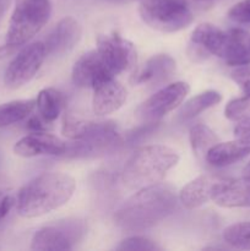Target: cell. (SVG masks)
<instances>
[{
	"instance_id": "obj_11",
	"label": "cell",
	"mask_w": 250,
	"mask_h": 251,
	"mask_svg": "<svg viewBox=\"0 0 250 251\" xmlns=\"http://www.w3.org/2000/svg\"><path fill=\"white\" fill-rule=\"evenodd\" d=\"M92 90V110L98 117H105L117 112L126 102V90L113 75L100 78L93 85Z\"/></svg>"
},
{
	"instance_id": "obj_19",
	"label": "cell",
	"mask_w": 250,
	"mask_h": 251,
	"mask_svg": "<svg viewBox=\"0 0 250 251\" xmlns=\"http://www.w3.org/2000/svg\"><path fill=\"white\" fill-rule=\"evenodd\" d=\"M216 180L213 176L208 174H202L195 178L194 180L189 181L178 194V199L181 205L188 210H195L201 207L212 199L213 188H215Z\"/></svg>"
},
{
	"instance_id": "obj_12",
	"label": "cell",
	"mask_w": 250,
	"mask_h": 251,
	"mask_svg": "<svg viewBox=\"0 0 250 251\" xmlns=\"http://www.w3.org/2000/svg\"><path fill=\"white\" fill-rule=\"evenodd\" d=\"M68 144L47 131H31L14 145V153L24 158L39 156H61L66 153Z\"/></svg>"
},
{
	"instance_id": "obj_5",
	"label": "cell",
	"mask_w": 250,
	"mask_h": 251,
	"mask_svg": "<svg viewBox=\"0 0 250 251\" xmlns=\"http://www.w3.org/2000/svg\"><path fill=\"white\" fill-rule=\"evenodd\" d=\"M50 15V0H19L4 37L7 50L28 43L46 26Z\"/></svg>"
},
{
	"instance_id": "obj_25",
	"label": "cell",
	"mask_w": 250,
	"mask_h": 251,
	"mask_svg": "<svg viewBox=\"0 0 250 251\" xmlns=\"http://www.w3.org/2000/svg\"><path fill=\"white\" fill-rule=\"evenodd\" d=\"M222 238L225 244L234 249L250 250V222L230 225L223 230Z\"/></svg>"
},
{
	"instance_id": "obj_1",
	"label": "cell",
	"mask_w": 250,
	"mask_h": 251,
	"mask_svg": "<svg viewBox=\"0 0 250 251\" xmlns=\"http://www.w3.org/2000/svg\"><path fill=\"white\" fill-rule=\"evenodd\" d=\"M178 201V194L171 184L161 181L145 186L123 202L115 212L114 222L124 232H144L173 215Z\"/></svg>"
},
{
	"instance_id": "obj_36",
	"label": "cell",
	"mask_w": 250,
	"mask_h": 251,
	"mask_svg": "<svg viewBox=\"0 0 250 251\" xmlns=\"http://www.w3.org/2000/svg\"><path fill=\"white\" fill-rule=\"evenodd\" d=\"M201 1H202V0H201Z\"/></svg>"
},
{
	"instance_id": "obj_4",
	"label": "cell",
	"mask_w": 250,
	"mask_h": 251,
	"mask_svg": "<svg viewBox=\"0 0 250 251\" xmlns=\"http://www.w3.org/2000/svg\"><path fill=\"white\" fill-rule=\"evenodd\" d=\"M179 154L166 145H147L137 149L125 163L123 183L130 189L161 183L166 174L178 164Z\"/></svg>"
},
{
	"instance_id": "obj_16",
	"label": "cell",
	"mask_w": 250,
	"mask_h": 251,
	"mask_svg": "<svg viewBox=\"0 0 250 251\" xmlns=\"http://www.w3.org/2000/svg\"><path fill=\"white\" fill-rule=\"evenodd\" d=\"M191 39L208 53L225 60L232 43V34L230 29L223 31L212 24H201L194 29Z\"/></svg>"
},
{
	"instance_id": "obj_29",
	"label": "cell",
	"mask_w": 250,
	"mask_h": 251,
	"mask_svg": "<svg viewBox=\"0 0 250 251\" xmlns=\"http://www.w3.org/2000/svg\"><path fill=\"white\" fill-rule=\"evenodd\" d=\"M232 80L243 90V93L250 95V64L238 66L230 74Z\"/></svg>"
},
{
	"instance_id": "obj_33",
	"label": "cell",
	"mask_w": 250,
	"mask_h": 251,
	"mask_svg": "<svg viewBox=\"0 0 250 251\" xmlns=\"http://www.w3.org/2000/svg\"><path fill=\"white\" fill-rule=\"evenodd\" d=\"M6 51H7V48H6V46H5L4 39L0 38V56H1L2 54L6 53Z\"/></svg>"
},
{
	"instance_id": "obj_9",
	"label": "cell",
	"mask_w": 250,
	"mask_h": 251,
	"mask_svg": "<svg viewBox=\"0 0 250 251\" xmlns=\"http://www.w3.org/2000/svg\"><path fill=\"white\" fill-rule=\"evenodd\" d=\"M47 58L43 42H33L25 46L10 61L4 74V83L10 90H16L28 83Z\"/></svg>"
},
{
	"instance_id": "obj_27",
	"label": "cell",
	"mask_w": 250,
	"mask_h": 251,
	"mask_svg": "<svg viewBox=\"0 0 250 251\" xmlns=\"http://www.w3.org/2000/svg\"><path fill=\"white\" fill-rule=\"evenodd\" d=\"M115 249L122 251H157L162 250V248L149 238L134 235L122 240Z\"/></svg>"
},
{
	"instance_id": "obj_30",
	"label": "cell",
	"mask_w": 250,
	"mask_h": 251,
	"mask_svg": "<svg viewBox=\"0 0 250 251\" xmlns=\"http://www.w3.org/2000/svg\"><path fill=\"white\" fill-rule=\"evenodd\" d=\"M15 202L16 198L10 189H0V222L9 215Z\"/></svg>"
},
{
	"instance_id": "obj_13",
	"label": "cell",
	"mask_w": 250,
	"mask_h": 251,
	"mask_svg": "<svg viewBox=\"0 0 250 251\" xmlns=\"http://www.w3.org/2000/svg\"><path fill=\"white\" fill-rule=\"evenodd\" d=\"M82 36V27L76 19L66 16L56 24L53 31L48 34L46 42L47 56H63L70 53Z\"/></svg>"
},
{
	"instance_id": "obj_26",
	"label": "cell",
	"mask_w": 250,
	"mask_h": 251,
	"mask_svg": "<svg viewBox=\"0 0 250 251\" xmlns=\"http://www.w3.org/2000/svg\"><path fill=\"white\" fill-rule=\"evenodd\" d=\"M248 113H250V95L248 93L229 100L225 108V118L232 122H239Z\"/></svg>"
},
{
	"instance_id": "obj_32",
	"label": "cell",
	"mask_w": 250,
	"mask_h": 251,
	"mask_svg": "<svg viewBox=\"0 0 250 251\" xmlns=\"http://www.w3.org/2000/svg\"><path fill=\"white\" fill-rule=\"evenodd\" d=\"M49 124L44 122L38 114L32 115L29 118V120L27 122V127H28L31 131H47L48 130Z\"/></svg>"
},
{
	"instance_id": "obj_28",
	"label": "cell",
	"mask_w": 250,
	"mask_h": 251,
	"mask_svg": "<svg viewBox=\"0 0 250 251\" xmlns=\"http://www.w3.org/2000/svg\"><path fill=\"white\" fill-rule=\"evenodd\" d=\"M228 19L237 24H250V0H242L228 10Z\"/></svg>"
},
{
	"instance_id": "obj_34",
	"label": "cell",
	"mask_w": 250,
	"mask_h": 251,
	"mask_svg": "<svg viewBox=\"0 0 250 251\" xmlns=\"http://www.w3.org/2000/svg\"><path fill=\"white\" fill-rule=\"evenodd\" d=\"M243 176H250V161L248 162L247 166H245L244 169H243Z\"/></svg>"
},
{
	"instance_id": "obj_24",
	"label": "cell",
	"mask_w": 250,
	"mask_h": 251,
	"mask_svg": "<svg viewBox=\"0 0 250 251\" xmlns=\"http://www.w3.org/2000/svg\"><path fill=\"white\" fill-rule=\"evenodd\" d=\"M225 63L233 66L250 64V33L240 28H233V44Z\"/></svg>"
},
{
	"instance_id": "obj_35",
	"label": "cell",
	"mask_w": 250,
	"mask_h": 251,
	"mask_svg": "<svg viewBox=\"0 0 250 251\" xmlns=\"http://www.w3.org/2000/svg\"><path fill=\"white\" fill-rule=\"evenodd\" d=\"M110 2H114V4H126V2L135 1V0H108Z\"/></svg>"
},
{
	"instance_id": "obj_3",
	"label": "cell",
	"mask_w": 250,
	"mask_h": 251,
	"mask_svg": "<svg viewBox=\"0 0 250 251\" xmlns=\"http://www.w3.org/2000/svg\"><path fill=\"white\" fill-rule=\"evenodd\" d=\"M61 132L74 141L66 150V153L73 157L96 156L114 149L122 142L117 124L113 120L83 119L69 114L64 118Z\"/></svg>"
},
{
	"instance_id": "obj_14",
	"label": "cell",
	"mask_w": 250,
	"mask_h": 251,
	"mask_svg": "<svg viewBox=\"0 0 250 251\" xmlns=\"http://www.w3.org/2000/svg\"><path fill=\"white\" fill-rule=\"evenodd\" d=\"M211 200L223 208L250 207V176L218 180Z\"/></svg>"
},
{
	"instance_id": "obj_15",
	"label": "cell",
	"mask_w": 250,
	"mask_h": 251,
	"mask_svg": "<svg viewBox=\"0 0 250 251\" xmlns=\"http://www.w3.org/2000/svg\"><path fill=\"white\" fill-rule=\"evenodd\" d=\"M107 75H112V74L107 70L103 64L97 49L82 54L75 61L73 73H71V77L75 86L82 88H92L100 78Z\"/></svg>"
},
{
	"instance_id": "obj_22",
	"label": "cell",
	"mask_w": 250,
	"mask_h": 251,
	"mask_svg": "<svg viewBox=\"0 0 250 251\" xmlns=\"http://www.w3.org/2000/svg\"><path fill=\"white\" fill-rule=\"evenodd\" d=\"M221 100H222V96L220 92L213 90L205 91V92L186 100L179 110V117L183 120L194 119L199 114L205 112L206 109L218 104Z\"/></svg>"
},
{
	"instance_id": "obj_2",
	"label": "cell",
	"mask_w": 250,
	"mask_h": 251,
	"mask_svg": "<svg viewBox=\"0 0 250 251\" xmlns=\"http://www.w3.org/2000/svg\"><path fill=\"white\" fill-rule=\"evenodd\" d=\"M76 181L61 172H47L22 186L16 196V212L24 218H38L66 205L73 198Z\"/></svg>"
},
{
	"instance_id": "obj_23",
	"label": "cell",
	"mask_w": 250,
	"mask_h": 251,
	"mask_svg": "<svg viewBox=\"0 0 250 251\" xmlns=\"http://www.w3.org/2000/svg\"><path fill=\"white\" fill-rule=\"evenodd\" d=\"M189 140H190V146L194 154L198 158L203 159L206 158L207 152L217 142H220V139L215 134V131L205 124H196L191 126L189 131Z\"/></svg>"
},
{
	"instance_id": "obj_21",
	"label": "cell",
	"mask_w": 250,
	"mask_h": 251,
	"mask_svg": "<svg viewBox=\"0 0 250 251\" xmlns=\"http://www.w3.org/2000/svg\"><path fill=\"white\" fill-rule=\"evenodd\" d=\"M36 100H20L0 104V127L10 126L22 122L33 113Z\"/></svg>"
},
{
	"instance_id": "obj_31",
	"label": "cell",
	"mask_w": 250,
	"mask_h": 251,
	"mask_svg": "<svg viewBox=\"0 0 250 251\" xmlns=\"http://www.w3.org/2000/svg\"><path fill=\"white\" fill-rule=\"evenodd\" d=\"M234 135L237 137L250 136V113L238 122L234 127Z\"/></svg>"
},
{
	"instance_id": "obj_7",
	"label": "cell",
	"mask_w": 250,
	"mask_h": 251,
	"mask_svg": "<svg viewBox=\"0 0 250 251\" xmlns=\"http://www.w3.org/2000/svg\"><path fill=\"white\" fill-rule=\"evenodd\" d=\"M189 92L190 86L184 81L169 83L142 102L135 110V118L144 124L159 122L167 114L180 107Z\"/></svg>"
},
{
	"instance_id": "obj_18",
	"label": "cell",
	"mask_w": 250,
	"mask_h": 251,
	"mask_svg": "<svg viewBox=\"0 0 250 251\" xmlns=\"http://www.w3.org/2000/svg\"><path fill=\"white\" fill-rule=\"evenodd\" d=\"M175 60L168 54H156L145 63L141 70L135 74L132 82L135 85H159L175 73Z\"/></svg>"
},
{
	"instance_id": "obj_6",
	"label": "cell",
	"mask_w": 250,
	"mask_h": 251,
	"mask_svg": "<svg viewBox=\"0 0 250 251\" xmlns=\"http://www.w3.org/2000/svg\"><path fill=\"white\" fill-rule=\"evenodd\" d=\"M139 12L147 26L163 33L181 31L194 21L188 0H141Z\"/></svg>"
},
{
	"instance_id": "obj_10",
	"label": "cell",
	"mask_w": 250,
	"mask_h": 251,
	"mask_svg": "<svg viewBox=\"0 0 250 251\" xmlns=\"http://www.w3.org/2000/svg\"><path fill=\"white\" fill-rule=\"evenodd\" d=\"M80 232H82V228L77 222L47 226L34 233L31 240V249L41 251L71 250L76 239V234Z\"/></svg>"
},
{
	"instance_id": "obj_17",
	"label": "cell",
	"mask_w": 250,
	"mask_h": 251,
	"mask_svg": "<svg viewBox=\"0 0 250 251\" xmlns=\"http://www.w3.org/2000/svg\"><path fill=\"white\" fill-rule=\"evenodd\" d=\"M250 154V136L237 137L232 141L217 142L206 154V161L213 167H227Z\"/></svg>"
},
{
	"instance_id": "obj_8",
	"label": "cell",
	"mask_w": 250,
	"mask_h": 251,
	"mask_svg": "<svg viewBox=\"0 0 250 251\" xmlns=\"http://www.w3.org/2000/svg\"><path fill=\"white\" fill-rule=\"evenodd\" d=\"M97 51L103 64L112 75L130 73L136 68L137 51L134 44L119 33L100 34L97 37Z\"/></svg>"
},
{
	"instance_id": "obj_20",
	"label": "cell",
	"mask_w": 250,
	"mask_h": 251,
	"mask_svg": "<svg viewBox=\"0 0 250 251\" xmlns=\"http://www.w3.org/2000/svg\"><path fill=\"white\" fill-rule=\"evenodd\" d=\"M65 105V97L59 90L53 87L39 91L36 100L37 114L49 125L55 122Z\"/></svg>"
}]
</instances>
